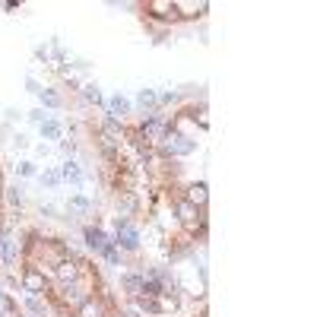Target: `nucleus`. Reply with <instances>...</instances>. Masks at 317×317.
<instances>
[{"label": "nucleus", "instance_id": "obj_5", "mask_svg": "<svg viewBox=\"0 0 317 317\" xmlns=\"http://www.w3.org/2000/svg\"><path fill=\"white\" fill-rule=\"evenodd\" d=\"M178 219L184 222V225H197V219H200V216H197V206L191 200H181L178 203Z\"/></svg>", "mask_w": 317, "mask_h": 317}, {"label": "nucleus", "instance_id": "obj_20", "mask_svg": "<svg viewBox=\"0 0 317 317\" xmlns=\"http://www.w3.org/2000/svg\"><path fill=\"white\" fill-rule=\"evenodd\" d=\"M137 105H143V108H146V105H156V92H152V89H140Z\"/></svg>", "mask_w": 317, "mask_h": 317}, {"label": "nucleus", "instance_id": "obj_21", "mask_svg": "<svg viewBox=\"0 0 317 317\" xmlns=\"http://www.w3.org/2000/svg\"><path fill=\"white\" fill-rule=\"evenodd\" d=\"M83 96H86L89 102H96V105L102 102V92H99V86H96V83H89V86H83Z\"/></svg>", "mask_w": 317, "mask_h": 317}, {"label": "nucleus", "instance_id": "obj_22", "mask_svg": "<svg viewBox=\"0 0 317 317\" xmlns=\"http://www.w3.org/2000/svg\"><path fill=\"white\" fill-rule=\"evenodd\" d=\"M26 308H29L35 317H44V308H41V301L35 298V295H29V298H26Z\"/></svg>", "mask_w": 317, "mask_h": 317}, {"label": "nucleus", "instance_id": "obj_19", "mask_svg": "<svg viewBox=\"0 0 317 317\" xmlns=\"http://www.w3.org/2000/svg\"><path fill=\"white\" fill-rule=\"evenodd\" d=\"M178 10H184V16H200V13H206V4H184Z\"/></svg>", "mask_w": 317, "mask_h": 317}, {"label": "nucleus", "instance_id": "obj_17", "mask_svg": "<svg viewBox=\"0 0 317 317\" xmlns=\"http://www.w3.org/2000/svg\"><path fill=\"white\" fill-rule=\"evenodd\" d=\"M41 184H48V187H57V184H61V171H57V168H48V171L41 174Z\"/></svg>", "mask_w": 317, "mask_h": 317}, {"label": "nucleus", "instance_id": "obj_15", "mask_svg": "<svg viewBox=\"0 0 317 317\" xmlns=\"http://www.w3.org/2000/svg\"><path fill=\"white\" fill-rule=\"evenodd\" d=\"M38 99L48 105V108H57V105H61V96H57V92H51V89H38Z\"/></svg>", "mask_w": 317, "mask_h": 317}, {"label": "nucleus", "instance_id": "obj_12", "mask_svg": "<svg viewBox=\"0 0 317 317\" xmlns=\"http://www.w3.org/2000/svg\"><path fill=\"white\" fill-rule=\"evenodd\" d=\"M76 276H79V269L73 263H61V269H57V279H61V283H73Z\"/></svg>", "mask_w": 317, "mask_h": 317}, {"label": "nucleus", "instance_id": "obj_16", "mask_svg": "<svg viewBox=\"0 0 317 317\" xmlns=\"http://www.w3.org/2000/svg\"><path fill=\"white\" fill-rule=\"evenodd\" d=\"M64 298H67V301H76V304H83V301H86V295H83V292H79L76 286H70V283L64 286Z\"/></svg>", "mask_w": 317, "mask_h": 317}, {"label": "nucleus", "instance_id": "obj_8", "mask_svg": "<svg viewBox=\"0 0 317 317\" xmlns=\"http://www.w3.org/2000/svg\"><path fill=\"white\" fill-rule=\"evenodd\" d=\"M108 111H111L114 117H124L127 111H130V102H127L124 96H114V99L108 102Z\"/></svg>", "mask_w": 317, "mask_h": 317}, {"label": "nucleus", "instance_id": "obj_23", "mask_svg": "<svg viewBox=\"0 0 317 317\" xmlns=\"http://www.w3.org/2000/svg\"><path fill=\"white\" fill-rule=\"evenodd\" d=\"M70 209H73V213H89V200H83V197H73V200H70Z\"/></svg>", "mask_w": 317, "mask_h": 317}, {"label": "nucleus", "instance_id": "obj_10", "mask_svg": "<svg viewBox=\"0 0 317 317\" xmlns=\"http://www.w3.org/2000/svg\"><path fill=\"white\" fill-rule=\"evenodd\" d=\"M149 10L156 16H174L178 13V4H165V0H156V4H149Z\"/></svg>", "mask_w": 317, "mask_h": 317}, {"label": "nucleus", "instance_id": "obj_28", "mask_svg": "<svg viewBox=\"0 0 317 317\" xmlns=\"http://www.w3.org/2000/svg\"><path fill=\"white\" fill-rule=\"evenodd\" d=\"M121 317H140V311H124Z\"/></svg>", "mask_w": 317, "mask_h": 317}, {"label": "nucleus", "instance_id": "obj_7", "mask_svg": "<svg viewBox=\"0 0 317 317\" xmlns=\"http://www.w3.org/2000/svg\"><path fill=\"white\" fill-rule=\"evenodd\" d=\"M61 181H70V184H79V181H83V171H79L76 162H67V165H61Z\"/></svg>", "mask_w": 317, "mask_h": 317}, {"label": "nucleus", "instance_id": "obj_14", "mask_svg": "<svg viewBox=\"0 0 317 317\" xmlns=\"http://www.w3.org/2000/svg\"><path fill=\"white\" fill-rule=\"evenodd\" d=\"M191 203H194V206H203V203H206V184H203V181L191 187Z\"/></svg>", "mask_w": 317, "mask_h": 317}, {"label": "nucleus", "instance_id": "obj_4", "mask_svg": "<svg viewBox=\"0 0 317 317\" xmlns=\"http://www.w3.org/2000/svg\"><path fill=\"white\" fill-rule=\"evenodd\" d=\"M102 146L105 149H117V146H121V130H117L114 124H105L102 127Z\"/></svg>", "mask_w": 317, "mask_h": 317}, {"label": "nucleus", "instance_id": "obj_3", "mask_svg": "<svg viewBox=\"0 0 317 317\" xmlns=\"http://www.w3.org/2000/svg\"><path fill=\"white\" fill-rule=\"evenodd\" d=\"M86 244H89V248H92V251H102V254H105V248H108V244H111V241H108V235H105L102 229H96V225H89V229H86Z\"/></svg>", "mask_w": 317, "mask_h": 317}, {"label": "nucleus", "instance_id": "obj_11", "mask_svg": "<svg viewBox=\"0 0 317 317\" xmlns=\"http://www.w3.org/2000/svg\"><path fill=\"white\" fill-rule=\"evenodd\" d=\"M38 130H41L44 140H61V124H57V121H44V124H38Z\"/></svg>", "mask_w": 317, "mask_h": 317}, {"label": "nucleus", "instance_id": "obj_2", "mask_svg": "<svg viewBox=\"0 0 317 317\" xmlns=\"http://www.w3.org/2000/svg\"><path fill=\"white\" fill-rule=\"evenodd\" d=\"M114 225H117V248H124V251H137V248H140V232H137L127 219H121V216H117Z\"/></svg>", "mask_w": 317, "mask_h": 317}, {"label": "nucleus", "instance_id": "obj_6", "mask_svg": "<svg viewBox=\"0 0 317 317\" xmlns=\"http://www.w3.org/2000/svg\"><path fill=\"white\" fill-rule=\"evenodd\" d=\"M22 286H26L29 295H35V292H41V289H44V276H41V273H35V269H29V273L22 276Z\"/></svg>", "mask_w": 317, "mask_h": 317}, {"label": "nucleus", "instance_id": "obj_26", "mask_svg": "<svg viewBox=\"0 0 317 317\" xmlns=\"http://www.w3.org/2000/svg\"><path fill=\"white\" fill-rule=\"evenodd\" d=\"M61 149H64V156H73V152H76V146L70 143V140H64V143H61Z\"/></svg>", "mask_w": 317, "mask_h": 317}, {"label": "nucleus", "instance_id": "obj_1", "mask_svg": "<svg viewBox=\"0 0 317 317\" xmlns=\"http://www.w3.org/2000/svg\"><path fill=\"white\" fill-rule=\"evenodd\" d=\"M162 146H165L168 156H187V152H194V149H197L194 140H191V137H184V133H178V130H168L165 137H162Z\"/></svg>", "mask_w": 317, "mask_h": 317}, {"label": "nucleus", "instance_id": "obj_18", "mask_svg": "<svg viewBox=\"0 0 317 317\" xmlns=\"http://www.w3.org/2000/svg\"><path fill=\"white\" fill-rule=\"evenodd\" d=\"M79 314H83V317H102V308H99V304H92V301H83V304H79Z\"/></svg>", "mask_w": 317, "mask_h": 317}, {"label": "nucleus", "instance_id": "obj_25", "mask_svg": "<svg viewBox=\"0 0 317 317\" xmlns=\"http://www.w3.org/2000/svg\"><path fill=\"white\" fill-rule=\"evenodd\" d=\"M16 171L22 174V178H32V174H35V165H32V162H19Z\"/></svg>", "mask_w": 317, "mask_h": 317}, {"label": "nucleus", "instance_id": "obj_9", "mask_svg": "<svg viewBox=\"0 0 317 317\" xmlns=\"http://www.w3.org/2000/svg\"><path fill=\"white\" fill-rule=\"evenodd\" d=\"M137 308L140 311H149V314H162V304L156 298H149V295H137Z\"/></svg>", "mask_w": 317, "mask_h": 317}, {"label": "nucleus", "instance_id": "obj_13", "mask_svg": "<svg viewBox=\"0 0 317 317\" xmlns=\"http://www.w3.org/2000/svg\"><path fill=\"white\" fill-rule=\"evenodd\" d=\"M121 283H124V289L130 292V295H140V292H143V276H124Z\"/></svg>", "mask_w": 317, "mask_h": 317}, {"label": "nucleus", "instance_id": "obj_24", "mask_svg": "<svg viewBox=\"0 0 317 317\" xmlns=\"http://www.w3.org/2000/svg\"><path fill=\"white\" fill-rule=\"evenodd\" d=\"M7 200L13 203V206H19V203H22V191H19V187H10V191H7Z\"/></svg>", "mask_w": 317, "mask_h": 317}, {"label": "nucleus", "instance_id": "obj_29", "mask_svg": "<svg viewBox=\"0 0 317 317\" xmlns=\"http://www.w3.org/2000/svg\"><path fill=\"white\" fill-rule=\"evenodd\" d=\"M0 184H4V174H0Z\"/></svg>", "mask_w": 317, "mask_h": 317}, {"label": "nucleus", "instance_id": "obj_27", "mask_svg": "<svg viewBox=\"0 0 317 317\" xmlns=\"http://www.w3.org/2000/svg\"><path fill=\"white\" fill-rule=\"evenodd\" d=\"M7 311H10V301H7V298H4V292H0V317H4V314H7Z\"/></svg>", "mask_w": 317, "mask_h": 317}]
</instances>
